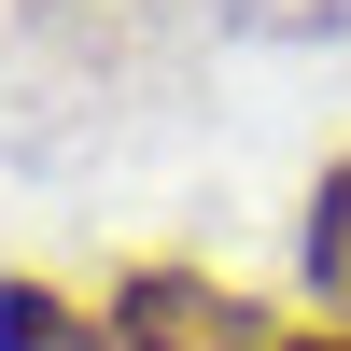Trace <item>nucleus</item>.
<instances>
[{
    "label": "nucleus",
    "instance_id": "f257e3e1",
    "mask_svg": "<svg viewBox=\"0 0 351 351\" xmlns=\"http://www.w3.org/2000/svg\"><path fill=\"white\" fill-rule=\"evenodd\" d=\"M112 351H281L225 281H183V267H141L112 295Z\"/></svg>",
    "mask_w": 351,
    "mask_h": 351
},
{
    "label": "nucleus",
    "instance_id": "f03ea898",
    "mask_svg": "<svg viewBox=\"0 0 351 351\" xmlns=\"http://www.w3.org/2000/svg\"><path fill=\"white\" fill-rule=\"evenodd\" d=\"M0 351H112V309H71L43 281H14L0 295Z\"/></svg>",
    "mask_w": 351,
    "mask_h": 351
},
{
    "label": "nucleus",
    "instance_id": "7ed1b4c3",
    "mask_svg": "<svg viewBox=\"0 0 351 351\" xmlns=\"http://www.w3.org/2000/svg\"><path fill=\"white\" fill-rule=\"evenodd\" d=\"M309 281H324V309H351V155L324 169V211H309Z\"/></svg>",
    "mask_w": 351,
    "mask_h": 351
},
{
    "label": "nucleus",
    "instance_id": "20e7f679",
    "mask_svg": "<svg viewBox=\"0 0 351 351\" xmlns=\"http://www.w3.org/2000/svg\"><path fill=\"white\" fill-rule=\"evenodd\" d=\"M281 351H351V337H281Z\"/></svg>",
    "mask_w": 351,
    "mask_h": 351
}]
</instances>
